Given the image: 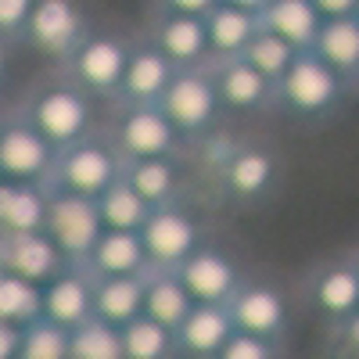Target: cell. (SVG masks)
<instances>
[{"label":"cell","instance_id":"6da1fadb","mask_svg":"<svg viewBox=\"0 0 359 359\" xmlns=\"http://www.w3.org/2000/svg\"><path fill=\"white\" fill-rule=\"evenodd\" d=\"M101 216L94 198H83L72 191H57L47 198V212H43V233L50 237V245L57 248L65 262H86L90 248H94L97 233H101Z\"/></svg>","mask_w":359,"mask_h":359},{"label":"cell","instance_id":"7a4b0ae2","mask_svg":"<svg viewBox=\"0 0 359 359\" xmlns=\"http://www.w3.org/2000/svg\"><path fill=\"white\" fill-rule=\"evenodd\" d=\"M137 233H140V245H144V255H147V269H155V273H172V269L198 248L194 223L169 205L151 208Z\"/></svg>","mask_w":359,"mask_h":359},{"label":"cell","instance_id":"3957f363","mask_svg":"<svg viewBox=\"0 0 359 359\" xmlns=\"http://www.w3.org/2000/svg\"><path fill=\"white\" fill-rule=\"evenodd\" d=\"M280 97L302 115H320L334 104L338 97V72L331 65H323L313 50H298L291 57V65L284 69V76L277 79Z\"/></svg>","mask_w":359,"mask_h":359},{"label":"cell","instance_id":"277c9868","mask_svg":"<svg viewBox=\"0 0 359 359\" xmlns=\"http://www.w3.org/2000/svg\"><path fill=\"white\" fill-rule=\"evenodd\" d=\"M90 123V108L79 90L72 86H54L36 97L33 111H29V126H33L50 147H69L83 137Z\"/></svg>","mask_w":359,"mask_h":359},{"label":"cell","instance_id":"5b68a950","mask_svg":"<svg viewBox=\"0 0 359 359\" xmlns=\"http://www.w3.org/2000/svg\"><path fill=\"white\" fill-rule=\"evenodd\" d=\"M176 280L184 284V291L191 294V302H208V306H226L230 294L241 287V277L226 255L212 252V248H194L176 269Z\"/></svg>","mask_w":359,"mask_h":359},{"label":"cell","instance_id":"8992f818","mask_svg":"<svg viewBox=\"0 0 359 359\" xmlns=\"http://www.w3.org/2000/svg\"><path fill=\"white\" fill-rule=\"evenodd\" d=\"M216 104H219L216 86L198 72H176L165 86V94L158 97V111L184 133H194L212 123Z\"/></svg>","mask_w":359,"mask_h":359},{"label":"cell","instance_id":"52a82bcc","mask_svg":"<svg viewBox=\"0 0 359 359\" xmlns=\"http://www.w3.org/2000/svg\"><path fill=\"white\" fill-rule=\"evenodd\" d=\"M115 176H118V165H115L111 151L101 144H79L76 140L57 158V187L83 194V198H97Z\"/></svg>","mask_w":359,"mask_h":359},{"label":"cell","instance_id":"ba28073f","mask_svg":"<svg viewBox=\"0 0 359 359\" xmlns=\"http://www.w3.org/2000/svg\"><path fill=\"white\" fill-rule=\"evenodd\" d=\"M62 255L50 245V237L40 233H0V269L29 284H47L57 269Z\"/></svg>","mask_w":359,"mask_h":359},{"label":"cell","instance_id":"9c48e42d","mask_svg":"<svg viewBox=\"0 0 359 359\" xmlns=\"http://www.w3.org/2000/svg\"><path fill=\"white\" fill-rule=\"evenodd\" d=\"M226 313H230L233 331L255 334V338H269V341L284 331V320H287V306H284L280 291L262 287V284H252V287L241 284L230 294Z\"/></svg>","mask_w":359,"mask_h":359},{"label":"cell","instance_id":"30bf717a","mask_svg":"<svg viewBox=\"0 0 359 359\" xmlns=\"http://www.w3.org/2000/svg\"><path fill=\"white\" fill-rule=\"evenodd\" d=\"M40 316L65 327V331L86 323L94 316V306H90V277L76 273V269H65V273L57 269L47 284H40Z\"/></svg>","mask_w":359,"mask_h":359},{"label":"cell","instance_id":"8fae6325","mask_svg":"<svg viewBox=\"0 0 359 359\" xmlns=\"http://www.w3.org/2000/svg\"><path fill=\"white\" fill-rule=\"evenodd\" d=\"M180 130L158 111V104H137L123 126H118V144L130 158H165L176 147Z\"/></svg>","mask_w":359,"mask_h":359},{"label":"cell","instance_id":"7c38bea8","mask_svg":"<svg viewBox=\"0 0 359 359\" xmlns=\"http://www.w3.org/2000/svg\"><path fill=\"white\" fill-rule=\"evenodd\" d=\"M233 334V323L226 306H208V302H194L187 309V316L176 323L172 331V345L184 348L187 355L198 359H212L219 352V345Z\"/></svg>","mask_w":359,"mask_h":359},{"label":"cell","instance_id":"4fadbf2b","mask_svg":"<svg viewBox=\"0 0 359 359\" xmlns=\"http://www.w3.org/2000/svg\"><path fill=\"white\" fill-rule=\"evenodd\" d=\"M50 165V144L33 126H0V176L4 180H29L43 176Z\"/></svg>","mask_w":359,"mask_h":359},{"label":"cell","instance_id":"5bb4252c","mask_svg":"<svg viewBox=\"0 0 359 359\" xmlns=\"http://www.w3.org/2000/svg\"><path fill=\"white\" fill-rule=\"evenodd\" d=\"M94 277H140L147 273V255L137 230H101L86 255Z\"/></svg>","mask_w":359,"mask_h":359},{"label":"cell","instance_id":"9a60e30c","mask_svg":"<svg viewBox=\"0 0 359 359\" xmlns=\"http://www.w3.org/2000/svg\"><path fill=\"white\" fill-rule=\"evenodd\" d=\"M25 33L40 50H69L79 36V11L72 0H33L25 18Z\"/></svg>","mask_w":359,"mask_h":359},{"label":"cell","instance_id":"2e32d148","mask_svg":"<svg viewBox=\"0 0 359 359\" xmlns=\"http://www.w3.org/2000/svg\"><path fill=\"white\" fill-rule=\"evenodd\" d=\"M126 57H130V50L118 40H111V36H90V40L79 43L72 62H76V76L86 86H94L97 94H111V90H118Z\"/></svg>","mask_w":359,"mask_h":359},{"label":"cell","instance_id":"e0dca14e","mask_svg":"<svg viewBox=\"0 0 359 359\" xmlns=\"http://www.w3.org/2000/svg\"><path fill=\"white\" fill-rule=\"evenodd\" d=\"M176 76L172 62L158 50V47H144V50H133L126 57V69H123V79H118V90L137 101V104H158V97L165 94L169 79Z\"/></svg>","mask_w":359,"mask_h":359},{"label":"cell","instance_id":"ac0fdd59","mask_svg":"<svg viewBox=\"0 0 359 359\" xmlns=\"http://www.w3.org/2000/svg\"><path fill=\"white\" fill-rule=\"evenodd\" d=\"M90 306L94 320L123 327L140 316L144 306V273L140 277H90Z\"/></svg>","mask_w":359,"mask_h":359},{"label":"cell","instance_id":"d6986e66","mask_svg":"<svg viewBox=\"0 0 359 359\" xmlns=\"http://www.w3.org/2000/svg\"><path fill=\"white\" fill-rule=\"evenodd\" d=\"M259 29H269L280 40H287L294 50H309L313 36L320 29V11L313 8V0H269V4L255 15Z\"/></svg>","mask_w":359,"mask_h":359},{"label":"cell","instance_id":"ffe728a7","mask_svg":"<svg viewBox=\"0 0 359 359\" xmlns=\"http://www.w3.org/2000/svg\"><path fill=\"white\" fill-rule=\"evenodd\" d=\"M205 25V43L212 54H223V57H241L245 43L255 36L259 29V18L241 11V8H230V4H216L201 18Z\"/></svg>","mask_w":359,"mask_h":359},{"label":"cell","instance_id":"44dd1931","mask_svg":"<svg viewBox=\"0 0 359 359\" xmlns=\"http://www.w3.org/2000/svg\"><path fill=\"white\" fill-rule=\"evenodd\" d=\"M191 306H194L191 294L184 291V284L176 280V273H155V269H147V273H144V306H140V316L169 327V331H176V323L187 316Z\"/></svg>","mask_w":359,"mask_h":359},{"label":"cell","instance_id":"7402d4cb","mask_svg":"<svg viewBox=\"0 0 359 359\" xmlns=\"http://www.w3.org/2000/svg\"><path fill=\"white\" fill-rule=\"evenodd\" d=\"M158 50L172 62V69H180V65H198L201 57L208 54L201 18H194V15H172V11H169V18H165L162 29H158Z\"/></svg>","mask_w":359,"mask_h":359},{"label":"cell","instance_id":"603a6c76","mask_svg":"<svg viewBox=\"0 0 359 359\" xmlns=\"http://www.w3.org/2000/svg\"><path fill=\"white\" fill-rule=\"evenodd\" d=\"M313 54L334 72L355 69L359 62V22L352 18H323L316 36H313Z\"/></svg>","mask_w":359,"mask_h":359},{"label":"cell","instance_id":"cb8c5ba5","mask_svg":"<svg viewBox=\"0 0 359 359\" xmlns=\"http://www.w3.org/2000/svg\"><path fill=\"white\" fill-rule=\"evenodd\" d=\"M94 205H97V216H101L104 230H140V223L151 212V205H147L123 176H115L94 198Z\"/></svg>","mask_w":359,"mask_h":359},{"label":"cell","instance_id":"d4e9b609","mask_svg":"<svg viewBox=\"0 0 359 359\" xmlns=\"http://www.w3.org/2000/svg\"><path fill=\"white\" fill-rule=\"evenodd\" d=\"M43 212H47V198L36 187L0 184V233H40Z\"/></svg>","mask_w":359,"mask_h":359},{"label":"cell","instance_id":"484cf974","mask_svg":"<svg viewBox=\"0 0 359 359\" xmlns=\"http://www.w3.org/2000/svg\"><path fill=\"white\" fill-rule=\"evenodd\" d=\"M212 86H216V97H223L230 108L248 111V108H259L266 101V94H269L273 83H269L266 76H259L248 62H241V57H230Z\"/></svg>","mask_w":359,"mask_h":359},{"label":"cell","instance_id":"4316f807","mask_svg":"<svg viewBox=\"0 0 359 359\" xmlns=\"http://www.w3.org/2000/svg\"><path fill=\"white\" fill-rule=\"evenodd\" d=\"M313 302L320 313L334 316V320H352L359 309V273L352 266L327 269L313 287Z\"/></svg>","mask_w":359,"mask_h":359},{"label":"cell","instance_id":"83f0119b","mask_svg":"<svg viewBox=\"0 0 359 359\" xmlns=\"http://www.w3.org/2000/svg\"><path fill=\"white\" fill-rule=\"evenodd\" d=\"M118 341H123V359H169L172 331L147 316H133L130 323L118 327Z\"/></svg>","mask_w":359,"mask_h":359},{"label":"cell","instance_id":"f1b7e54d","mask_svg":"<svg viewBox=\"0 0 359 359\" xmlns=\"http://www.w3.org/2000/svg\"><path fill=\"white\" fill-rule=\"evenodd\" d=\"M15 359H69V331L43 316L18 327Z\"/></svg>","mask_w":359,"mask_h":359},{"label":"cell","instance_id":"f546056e","mask_svg":"<svg viewBox=\"0 0 359 359\" xmlns=\"http://www.w3.org/2000/svg\"><path fill=\"white\" fill-rule=\"evenodd\" d=\"M298 50L287 43V40H280L277 33H269V29H255V36L245 43V50H241V62H248L259 76H266L269 83H277L280 76H284V69L291 65V57H294Z\"/></svg>","mask_w":359,"mask_h":359},{"label":"cell","instance_id":"4dcf8cb0","mask_svg":"<svg viewBox=\"0 0 359 359\" xmlns=\"http://www.w3.org/2000/svg\"><path fill=\"white\" fill-rule=\"evenodd\" d=\"M69 359H123L118 327L90 316L86 323L69 331Z\"/></svg>","mask_w":359,"mask_h":359},{"label":"cell","instance_id":"1f68e13d","mask_svg":"<svg viewBox=\"0 0 359 359\" xmlns=\"http://www.w3.org/2000/svg\"><path fill=\"white\" fill-rule=\"evenodd\" d=\"M123 180L151 208L165 205L172 198V191H176V172H172V165L165 158H133V165H130V172Z\"/></svg>","mask_w":359,"mask_h":359},{"label":"cell","instance_id":"d6a6232c","mask_svg":"<svg viewBox=\"0 0 359 359\" xmlns=\"http://www.w3.org/2000/svg\"><path fill=\"white\" fill-rule=\"evenodd\" d=\"M269 176H273V158L262 151H237L226 162V187L241 198H255L266 191Z\"/></svg>","mask_w":359,"mask_h":359},{"label":"cell","instance_id":"836d02e7","mask_svg":"<svg viewBox=\"0 0 359 359\" xmlns=\"http://www.w3.org/2000/svg\"><path fill=\"white\" fill-rule=\"evenodd\" d=\"M36 316H40V284L4 273V280H0V320L11 327H25Z\"/></svg>","mask_w":359,"mask_h":359},{"label":"cell","instance_id":"e575fe53","mask_svg":"<svg viewBox=\"0 0 359 359\" xmlns=\"http://www.w3.org/2000/svg\"><path fill=\"white\" fill-rule=\"evenodd\" d=\"M277 352H273V341L269 338H255V334H241V331H233L223 345H219V352L212 355V359H273Z\"/></svg>","mask_w":359,"mask_h":359},{"label":"cell","instance_id":"d590c367","mask_svg":"<svg viewBox=\"0 0 359 359\" xmlns=\"http://www.w3.org/2000/svg\"><path fill=\"white\" fill-rule=\"evenodd\" d=\"M29 11H33V0H0V33L22 29Z\"/></svg>","mask_w":359,"mask_h":359},{"label":"cell","instance_id":"8d00e7d4","mask_svg":"<svg viewBox=\"0 0 359 359\" xmlns=\"http://www.w3.org/2000/svg\"><path fill=\"white\" fill-rule=\"evenodd\" d=\"M313 8L320 11V18H352L359 0H313Z\"/></svg>","mask_w":359,"mask_h":359},{"label":"cell","instance_id":"74e56055","mask_svg":"<svg viewBox=\"0 0 359 359\" xmlns=\"http://www.w3.org/2000/svg\"><path fill=\"white\" fill-rule=\"evenodd\" d=\"M172 15H194V18H205L208 11H212L219 0H165Z\"/></svg>","mask_w":359,"mask_h":359},{"label":"cell","instance_id":"f35d334b","mask_svg":"<svg viewBox=\"0 0 359 359\" xmlns=\"http://www.w3.org/2000/svg\"><path fill=\"white\" fill-rule=\"evenodd\" d=\"M15 348H18V327L0 320V359H15Z\"/></svg>","mask_w":359,"mask_h":359},{"label":"cell","instance_id":"ab89813d","mask_svg":"<svg viewBox=\"0 0 359 359\" xmlns=\"http://www.w3.org/2000/svg\"><path fill=\"white\" fill-rule=\"evenodd\" d=\"M219 4H230V8H241V11H248V15H259L269 0H219Z\"/></svg>","mask_w":359,"mask_h":359},{"label":"cell","instance_id":"60d3db41","mask_svg":"<svg viewBox=\"0 0 359 359\" xmlns=\"http://www.w3.org/2000/svg\"><path fill=\"white\" fill-rule=\"evenodd\" d=\"M0 79H4V50H0Z\"/></svg>","mask_w":359,"mask_h":359}]
</instances>
